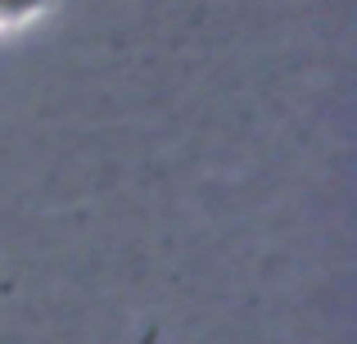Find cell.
Wrapping results in <instances>:
<instances>
[{
	"label": "cell",
	"instance_id": "1",
	"mask_svg": "<svg viewBox=\"0 0 357 344\" xmlns=\"http://www.w3.org/2000/svg\"><path fill=\"white\" fill-rule=\"evenodd\" d=\"M54 0H0V32L5 27H23V23H32L36 14H45Z\"/></svg>",
	"mask_w": 357,
	"mask_h": 344
}]
</instances>
